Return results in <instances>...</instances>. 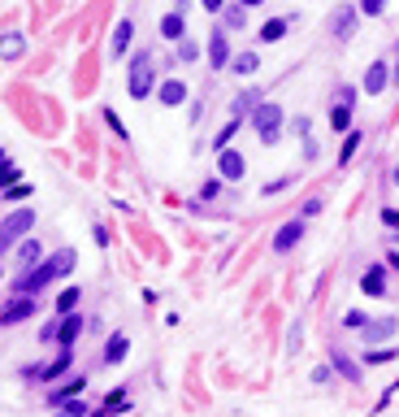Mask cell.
<instances>
[{"label": "cell", "instance_id": "ffe728a7", "mask_svg": "<svg viewBox=\"0 0 399 417\" xmlns=\"http://www.w3.org/2000/svg\"><path fill=\"white\" fill-rule=\"evenodd\" d=\"M22 53H26L22 30H5V35H0V61H18Z\"/></svg>", "mask_w": 399, "mask_h": 417}, {"label": "cell", "instance_id": "b9f144b4", "mask_svg": "<svg viewBox=\"0 0 399 417\" xmlns=\"http://www.w3.org/2000/svg\"><path fill=\"white\" fill-rule=\"evenodd\" d=\"M330 374H334L330 365H317V370H313V382H317V387H326V382H330Z\"/></svg>", "mask_w": 399, "mask_h": 417}, {"label": "cell", "instance_id": "cb8c5ba5", "mask_svg": "<svg viewBox=\"0 0 399 417\" xmlns=\"http://www.w3.org/2000/svg\"><path fill=\"white\" fill-rule=\"evenodd\" d=\"M161 39H169V44L187 39V22H183V13H165V18H161Z\"/></svg>", "mask_w": 399, "mask_h": 417}, {"label": "cell", "instance_id": "484cf974", "mask_svg": "<svg viewBox=\"0 0 399 417\" xmlns=\"http://www.w3.org/2000/svg\"><path fill=\"white\" fill-rule=\"evenodd\" d=\"M113 409H131V396H126L122 387H113V391H109V400H104V409H100V413H91V417H109V413H113Z\"/></svg>", "mask_w": 399, "mask_h": 417}, {"label": "cell", "instance_id": "3957f363", "mask_svg": "<svg viewBox=\"0 0 399 417\" xmlns=\"http://www.w3.org/2000/svg\"><path fill=\"white\" fill-rule=\"evenodd\" d=\"M282 122H286V114H282V105H274V100H261L257 109H252V126H257V135H261L265 148H274V143L282 139Z\"/></svg>", "mask_w": 399, "mask_h": 417}, {"label": "cell", "instance_id": "d6a6232c", "mask_svg": "<svg viewBox=\"0 0 399 417\" xmlns=\"http://www.w3.org/2000/svg\"><path fill=\"white\" fill-rule=\"evenodd\" d=\"M174 48H178V61H200V44L196 39H178Z\"/></svg>", "mask_w": 399, "mask_h": 417}, {"label": "cell", "instance_id": "db71d44e", "mask_svg": "<svg viewBox=\"0 0 399 417\" xmlns=\"http://www.w3.org/2000/svg\"><path fill=\"white\" fill-rule=\"evenodd\" d=\"M57 417H70V413H66V409H57Z\"/></svg>", "mask_w": 399, "mask_h": 417}, {"label": "cell", "instance_id": "f35d334b", "mask_svg": "<svg viewBox=\"0 0 399 417\" xmlns=\"http://www.w3.org/2000/svg\"><path fill=\"white\" fill-rule=\"evenodd\" d=\"M57 409H66L70 417H87V405H83V400H66V405H57Z\"/></svg>", "mask_w": 399, "mask_h": 417}, {"label": "cell", "instance_id": "c3c4849f", "mask_svg": "<svg viewBox=\"0 0 399 417\" xmlns=\"http://www.w3.org/2000/svg\"><path fill=\"white\" fill-rule=\"evenodd\" d=\"M387 265H391V269H399V248H395V252L387 256Z\"/></svg>", "mask_w": 399, "mask_h": 417}, {"label": "cell", "instance_id": "7402d4cb", "mask_svg": "<svg viewBox=\"0 0 399 417\" xmlns=\"http://www.w3.org/2000/svg\"><path fill=\"white\" fill-rule=\"evenodd\" d=\"M226 70H230V74H239V78H252V74L261 70V57H257V53H234Z\"/></svg>", "mask_w": 399, "mask_h": 417}, {"label": "cell", "instance_id": "7c38bea8", "mask_svg": "<svg viewBox=\"0 0 399 417\" xmlns=\"http://www.w3.org/2000/svg\"><path fill=\"white\" fill-rule=\"evenodd\" d=\"M156 100H161V109L187 105V83L183 78H161V83H156Z\"/></svg>", "mask_w": 399, "mask_h": 417}, {"label": "cell", "instance_id": "bcb514c9", "mask_svg": "<svg viewBox=\"0 0 399 417\" xmlns=\"http://www.w3.org/2000/svg\"><path fill=\"white\" fill-rule=\"evenodd\" d=\"M200 9H209V13H221V9H226V0H200Z\"/></svg>", "mask_w": 399, "mask_h": 417}, {"label": "cell", "instance_id": "f907efd6", "mask_svg": "<svg viewBox=\"0 0 399 417\" xmlns=\"http://www.w3.org/2000/svg\"><path fill=\"white\" fill-rule=\"evenodd\" d=\"M239 5H243V9H257V5H265V0H239Z\"/></svg>", "mask_w": 399, "mask_h": 417}, {"label": "cell", "instance_id": "11a10c76", "mask_svg": "<svg viewBox=\"0 0 399 417\" xmlns=\"http://www.w3.org/2000/svg\"><path fill=\"white\" fill-rule=\"evenodd\" d=\"M0 278H5V274H0Z\"/></svg>", "mask_w": 399, "mask_h": 417}, {"label": "cell", "instance_id": "d4e9b609", "mask_svg": "<svg viewBox=\"0 0 399 417\" xmlns=\"http://www.w3.org/2000/svg\"><path fill=\"white\" fill-rule=\"evenodd\" d=\"M83 387H87V378H66L61 387H53V396H48V400H53V405H66V400H74Z\"/></svg>", "mask_w": 399, "mask_h": 417}, {"label": "cell", "instance_id": "2e32d148", "mask_svg": "<svg viewBox=\"0 0 399 417\" xmlns=\"http://www.w3.org/2000/svg\"><path fill=\"white\" fill-rule=\"evenodd\" d=\"M87 326V317L83 313H61V326H57V348H74L78 339V330Z\"/></svg>", "mask_w": 399, "mask_h": 417}, {"label": "cell", "instance_id": "277c9868", "mask_svg": "<svg viewBox=\"0 0 399 417\" xmlns=\"http://www.w3.org/2000/svg\"><path fill=\"white\" fill-rule=\"evenodd\" d=\"M30 231H35V208H13V213L0 222V252H9L13 244H22Z\"/></svg>", "mask_w": 399, "mask_h": 417}, {"label": "cell", "instance_id": "8d00e7d4", "mask_svg": "<svg viewBox=\"0 0 399 417\" xmlns=\"http://www.w3.org/2000/svg\"><path fill=\"white\" fill-rule=\"evenodd\" d=\"M291 131H295L299 139H308V131H313V122H308V114H299V118H291Z\"/></svg>", "mask_w": 399, "mask_h": 417}, {"label": "cell", "instance_id": "7dc6e473", "mask_svg": "<svg viewBox=\"0 0 399 417\" xmlns=\"http://www.w3.org/2000/svg\"><path fill=\"white\" fill-rule=\"evenodd\" d=\"M191 9V0H174V13H187Z\"/></svg>", "mask_w": 399, "mask_h": 417}, {"label": "cell", "instance_id": "816d5d0a", "mask_svg": "<svg viewBox=\"0 0 399 417\" xmlns=\"http://www.w3.org/2000/svg\"><path fill=\"white\" fill-rule=\"evenodd\" d=\"M391 83L399 87V61H395V66H391Z\"/></svg>", "mask_w": 399, "mask_h": 417}, {"label": "cell", "instance_id": "8992f818", "mask_svg": "<svg viewBox=\"0 0 399 417\" xmlns=\"http://www.w3.org/2000/svg\"><path fill=\"white\" fill-rule=\"evenodd\" d=\"M35 317V296H13L5 309H0V326H22Z\"/></svg>", "mask_w": 399, "mask_h": 417}, {"label": "cell", "instance_id": "836d02e7", "mask_svg": "<svg viewBox=\"0 0 399 417\" xmlns=\"http://www.w3.org/2000/svg\"><path fill=\"white\" fill-rule=\"evenodd\" d=\"M364 322H369V313H360V309H347V313H343V326H347V330H360Z\"/></svg>", "mask_w": 399, "mask_h": 417}, {"label": "cell", "instance_id": "e575fe53", "mask_svg": "<svg viewBox=\"0 0 399 417\" xmlns=\"http://www.w3.org/2000/svg\"><path fill=\"white\" fill-rule=\"evenodd\" d=\"M360 13L364 18H382V13H387V0H360Z\"/></svg>", "mask_w": 399, "mask_h": 417}, {"label": "cell", "instance_id": "7a4b0ae2", "mask_svg": "<svg viewBox=\"0 0 399 417\" xmlns=\"http://www.w3.org/2000/svg\"><path fill=\"white\" fill-rule=\"evenodd\" d=\"M152 91H156V61H152V53H135L131 66H126V96L131 100H148Z\"/></svg>", "mask_w": 399, "mask_h": 417}, {"label": "cell", "instance_id": "ee69618b", "mask_svg": "<svg viewBox=\"0 0 399 417\" xmlns=\"http://www.w3.org/2000/svg\"><path fill=\"white\" fill-rule=\"evenodd\" d=\"M26 196H30L26 183H13V187H9V200H26Z\"/></svg>", "mask_w": 399, "mask_h": 417}, {"label": "cell", "instance_id": "30bf717a", "mask_svg": "<svg viewBox=\"0 0 399 417\" xmlns=\"http://www.w3.org/2000/svg\"><path fill=\"white\" fill-rule=\"evenodd\" d=\"M387 87H391V66L387 61H373V66L364 70V78H360V91L364 96H382Z\"/></svg>", "mask_w": 399, "mask_h": 417}, {"label": "cell", "instance_id": "ac0fdd59", "mask_svg": "<svg viewBox=\"0 0 399 417\" xmlns=\"http://www.w3.org/2000/svg\"><path fill=\"white\" fill-rule=\"evenodd\" d=\"M126 352H131V339H126V330H113L104 344V365H122Z\"/></svg>", "mask_w": 399, "mask_h": 417}, {"label": "cell", "instance_id": "7bdbcfd3", "mask_svg": "<svg viewBox=\"0 0 399 417\" xmlns=\"http://www.w3.org/2000/svg\"><path fill=\"white\" fill-rule=\"evenodd\" d=\"M217 187H221V179H209V183L200 187V200H213V196H217Z\"/></svg>", "mask_w": 399, "mask_h": 417}, {"label": "cell", "instance_id": "f5cc1de1", "mask_svg": "<svg viewBox=\"0 0 399 417\" xmlns=\"http://www.w3.org/2000/svg\"><path fill=\"white\" fill-rule=\"evenodd\" d=\"M391 183H395V187H399V161H395V170H391Z\"/></svg>", "mask_w": 399, "mask_h": 417}, {"label": "cell", "instance_id": "4316f807", "mask_svg": "<svg viewBox=\"0 0 399 417\" xmlns=\"http://www.w3.org/2000/svg\"><path fill=\"white\" fill-rule=\"evenodd\" d=\"M360 139H364V131H356V126H352V131H347V139H343V152H339V166H347V161H352V157H356V148H360Z\"/></svg>", "mask_w": 399, "mask_h": 417}, {"label": "cell", "instance_id": "d6986e66", "mask_svg": "<svg viewBox=\"0 0 399 417\" xmlns=\"http://www.w3.org/2000/svg\"><path fill=\"white\" fill-rule=\"evenodd\" d=\"M70 365H74V348H61V352H57V361H48V365H44V382L66 378V374H70Z\"/></svg>", "mask_w": 399, "mask_h": 417}, {"label": "cell", "instance_id": "5bb4252c", "mask_svg": "<svg viewBox=\"0 0 399 417\" xmlns=\"http://www.w3.org/2000/svg\"><path fill=\"white\" fill-rule=\"evenodd\" d=\"M299 239H304V218H291V222H282L278 235H274V252H291Z\"/></svg>", "mask_w": 399, "mask_h": 417}, {"label": "cell", "instance_id": "d590c367", "mask_svg": "<svg viewBox=\"0 0 399 417\" xmlns=\"http://www.w3.org/2000/svg\"><path fill=\"white\" fill-rule=\"evenodd\" d=\"M104 122L113 126V135H118V139H131V131H126V122H122V118L113 114V109H104Z\"/></svg>", "mask_w": 399, "mask_h": 417}, {"label": "cell", "instance_id": "681fc988", "mask_svg": "<svg viewBox=\"0 0 399 417\" xmlns=\"http://www.w3.org/2000/svg\"><path fill=\"white\" fill-rule=\"evenodd\" d=\"M9 166H13V161H9V152H0V174H5Z\"/></svg>", "mask_w": 399, "mask_h": 417}, {"label": "cell", "instance_id": "9a60e30c", "mask_svg": "<svg viewBox=\"0 0 399 417\" xmlns=\"http://www.w3.org/2000/svg\"><path fill=\"white\" fill-rule=\"evenodd\" d=\"M209 66L213 70H226L230 66V39H226V30H209Z\"/></svg>", "mask_w": 399, "mask_h": 417}, {"label": "cell", "instance_id": "f546056e", "mask_svg": "<svg viewBox=\"0 0 399 417\" xmlns=\"http://www.w3.org/2000/svg\"><path fill=\"white\" fill-rule=\"evenodd\" d=\"M221 18H226V26H230V30H243L248 9H243V5H226V9H221Z\"/></svg>", "mask_w": 399, "mask_h": 417}, {"label": "cell", "instance_id": "60d3db41", "mask_svg": "<svg viewBox=\"0 0 399 417\" xmlns=\"http://www.w3.org/2000/svg\"><path fill=\"white\" fill-rule=\"evenodd\" d=\"M18 179H22V170H18V166H9L5 174H0V187H13V183H18Z\"/></svg>", "mask_w": 399, "mask_h": 417}, {"label": "cell", "instance_id": "f6af8a7d", "mask_svg": "<svg viewBox=\"0 0 399 417\" xmlns=\"http://www.w3.org/2000/svg\"><path fill=\"white\" fill-rule=\"evenodd\" d=\"M382 222H387V227H395V231H399V208H382Z\"/></svg>", "mask_w": 399, "mask_h": 417}, {"label": "cell", "instance_id": "ab89813d", "mask_svg": "<svg viewBox=\"0 0 399 417\" xmlns=\"http://www.w3.org/2000/svg\"><path fill=\"white\" fill-rule=\"evenodd\" d=\"M57 326H61V313H57V317H53V322H48V326L39 330V339H44V344H53V339H57Z\"/></svg>", "mask_w": 399, "mask_h": 417}, {"label": "cell", "instance_id": "6da1fadb", "mask_svg": "<svg viewBox=\"0 0 399 417\" xmlns=\"http://www.w3.org/2000/svg\"><path fill=\"white\" fill-rule=\"evenodd\" d=\"M74 261H78L74 248H61L57 256H44L35 269H26V274L13 278V296H39L44 287H53L57 278H66L70 269H74Z\"/></svg>", "mask_w": 399, "mask_h": 417}, {"label": "cell", "instance_id": "8fae6325", "mask_svg": "<svg viewBox=\"0 0 399 417\" xmlns=\"http://www.w3.org/2000/svg\"><path fill=\"white\" fill-rule=\"evenodd\" d=\"M330 370L339 374L343 382H360V378H364V370L352 361V352H347V348H334V352H330Z\"/></svg>", "mask_w": 399, "mask_h": 417}, {"label": "cell", "instance_id": "603a6c76", "mask_svg": "<svg viewBox=\"0 0 399 417\" xmlns=\"http://www.w3.org/2000/svg\"><path fill=\"white\" fill-rule=\"evenodd\" d=\"M286 30H291V18H269L265 26H261V44H282L286 39Z\"/></svg>", "mask_w": 399, "mask_h": 417}, {"label": "cell", "instance_id": "9c48e42d", "mask_svg": "<svg viewBox=\"0 0 399 417\" xmlns=\"http://www.w3.org/2000/svg\"><path fill=\"white\" fill-rule=\"evenodd\" d=\"M330 35L343 39V44L356 35V9L352 5H334V13H330Z\"/></svg>", "mask_w": 399, "mask_h": 417}, {"label": "cell", "instance_id": "44dd1931", "mask_svg": "<svg viewBox=\"0 0 399 417\" xmlns=\"http://www.w3.org/2000/svg\"><path fill=\"white\" fill-rule=\"evenodd\" d=\"M131 44H135V22L126 18V22H118V30H113V48H109V53H113V61H122Z\"/></svg>", "mask_w": 399, "mask_h": 417}, {"label": "cell", "instance_id": "4fadbf2b", "mask_svg": "<svg viewBox=\"0 0 399 417\" xmlns=\"http://www.w3.org/2000/svg\"><path fill=\"white\" fill-rule=\"evenodd\" d=\"M360 292L369 296V300L387 296L391 292V287H387V265H369V269H364V274H360Z\"/></svg>", "mask_w": 399, "mask_h": 417}, {"label": "cell", "instance_id": "e0dca14e", "mask_svg": "<svg viewBox=\"0 0 399 417\" xmlns=\"http://www.w3.org/2000/svg\"><path fill=\"white\" fill-rule=\"evenodd\" d=\"M44 261V244H39V239H22V244H18V274H26V269H35Z\"/></svg>", "mask_w": 399, "mask_h": 417}, {"label": "cell", "instance_id": "4dcf8cb0", "mask_svg": "<svg viewBox=\"0 0 399 417\" xmlns=\"http://www.w3.org/2000/svg\"><path fill=\"white\" fill-rule=\"evenodd\" d=\"M395 357H399L395 348H364V361H369V365H387V361H395Z\"/></svg>", "mask_w": 399, "mask_h": 417}, {"label": "cell", "instance_id": "74e56055", "mask_svg": "<svg viewBox=\"0 0 399 417\" xmlns=\"http://www.w3.org/2000/svg\"><path fill=\"white\" fill-rule=\"evenodd\" d=\"M322 208H326L322 200H304V204H299V218L308 222V218H317V213H322Z\"/></svg>", "mask_w": 399, "mask_h": 417}, {"label": "cell", "instance_id": "1f68e13d", "mask_svg": "<svg viewBox=\"0 0 399 417\" xmlns=\"http://www.w3.org/2000/svg\"><path fill=\"white\" fill-rule=\"evenodd\" d=\"M295 179H299V174H282V179H274V183H265V187H261V196H278V191H286Z\"/></svg>", "mask_w": 399, "mask_h": 417}, {"label": "cell", "instance_id": "52a82bcc", "mask_svg": "<svg viewBox=\"0 0 399 417\" xmlns=\"http://www.w3.org/2000/svg\"><path fill=\"white\" fill-rule=\"evenodd\" d=\"M243 174H248V161H243V152H239V148H221L217 152V179L239 183Z\"/></svg>", "mask_w": 399, "mask_h": 417}, {"label": "cell", "instance_id": "5b68a950", "mask_svg": "<svg viewBox=\"0 0 399 417\" xmlns=\"http://www.w3.org/2000/svg\"><path fill=\"white\" fill-rule=\"evenodd\" d=\"M395 330H399V317H391V313L387 317H369V322L360 326V339H364V348H382Z\"/></svg>", "mask_w": 399, "mask_h": 417}, {"label": "cell", "instance_id": "83f0119b", "mask_svg": "<svg viewBox=\"0 0 399 417\" xmlns=\"http://www.w3.org/2000/svg\"><path fill=\"white\" fill-rule=\"evenodd\" d=\"M239 122H243V118H230V122H226V126H221V131H217V139H213V152L230 148V139L239 135Z\"/></svg>", "mask_w": 399, "mask_h": 417}, {"label": "cell", "instance_id": "ba28073f", "mask_svg": "<svg viewBox=\"0 0 399 417\" xmlns=\"http://www.w3.org/2000/svg\"><path fill=\"white\" fill-rule=\"evenodd\" d=\"M352 100H356V91H352V87H339V105L330 109L334 135H347V131H352Z\"/></svg>", "mask_w": 399, "mask_h": 417}, {"label": "cell", "instance_id": "f1b7e54d", "mask_svg": "<svg viewBox=\"0 0 399 417\" xmlns=\"http://www.w3.org/2000/svg\"><path fill=\"white\" fill-rule=\"evenodd\" d=\"M78 300H83V292H78V287H66V292L57 296V313H74Z\"/></svg>", "mask_w": 399, "mask_h": 417}]
</instances>
